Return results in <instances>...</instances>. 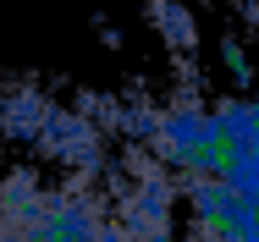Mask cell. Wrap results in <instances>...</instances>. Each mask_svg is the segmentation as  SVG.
<instances>
[{
    "label": "cell",
    "mask_w": 259,
    "mask_h": 242,
    "mask_svg": "<svg viewBox=\"0 0 259 242\" xmlns=\"http://www.w3.org/2000/svg\"><path fill=\"white\" fill-rule=\"evenodd\" d=\"M0 242H72V231L39 198H0Z\"/></svg>",
    "instance_id": "1"
}]
</instances>
